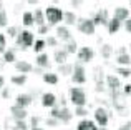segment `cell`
<instances>
[{"instance_id": "cell-32", "label": "cell", "mask_w": 131, "mask_h": 130, "mask_svg": "<svg viewBox=\"0 0 131 130\" xmlns=\"http://www.w3.org/2000/svg\"><path fill=\"white\" fill-rule=\"evenodd\" d=\"M13 130H30V125L25 120H15L13 124Z\"/></svg>"}, {"instance_id": "cell-54", "label": "cell", "mask_w": 131, "mask_h": 130, "mask_svg": "<svg viewBox=\"0 0 131 130\" xmlns=\"http://www.w3.org/2000/svg\"><path fill=\"white\" fill-rule=\"evenodd\" d=\"M0 10H3V3L2 2H0Z\"/></svg>"}, {"instance_id": "cell-36", "label": "cell", "mask_w": 131, "mask_h": 130, "mask_svg": "<svg viewBox=\"0 0 131 130\" xmlns=\"http://www.w3.org/2000/svg\"><path fill=\"white\" fill-rule=\"evenodd\" d=\"M5 49H7V39L3 33H0V53H5L7 52Z\"/></svg>"}, {"instance_id": "cell-47", "label": "cell", "mask_w": 131, "mask_h": 130, "mask_svg": "<svg viewBox=\"0 0 131 130\" xmlns=\"http://www.w3.org/2000/svg\"><path fill=\"white\" fill-rule=\"evenodd\" d=\"M123 23H125V30H126L128 33H131V17L126 20V22H123Z\"/></svg>"}, {"instance_id": "cell-34", "label": "cell", "mask_w": 131, "mask_h": 130, "mask_svg": "<svg viewBox=\"0 0 131 130\" xmlns=\"http://www.w3.org/2000/svg\"><path fill=\"white\" fill-rule=\"evenodd\" d=\"M116 73H119L121 77L128 78V77H131V68L129 67H118L116 68Z\"/></svg>"}, {"instance_id": "cell-52", "label": "cell", "mask_w": 131, "mask_h": 130, "mask_svg": "<svg viewBox=\"0 0 131 130\" xmlns=\"http://www.w3.org/2000/svg\"><path fill=\"white\" fill-rule=\"evenodd\" d=\"M118 130H131V128H129V127H128V125H126V124H125V125H121V127H119Z\"/></svg>"}, {"instance_id": "cell-7", "label": "cell", "mask_w": 131, "mask_h": 130, "mask_svg": "<svg viewBox=\"0 0 131 130\" xmlns=\"http://www.w3.org/2000/svg\"><path fill=\"white\" fill-rule=\"evenodd\" d=\"M93 23L95 25H106L108 27V23H110V13H108V10L106 8H100L98 12L95 13V17H93Z\"/></svg>"}, {"instance_id": "cell-53", "label": "cell", "mask_w": 131, "mask_h": 130, "mask_svg": "<svg viewBox=\"0 0 131 130\" xmlns=\"http://www.w3.org/2000/svg\"><path fill=\"white\" fill-rule=\"evenodd\" d=\"M98 130H108V128H106V127H100Z\"/></svg>"}, {"instance_id": "cell-15", "label": "cell", "mask_w": 131, "mask_h": 130, "mask_svg": "<svg viewBox=\"0 0 131 130\" xmlns=\"http://www.w3.org/2000/svg\"><path fill=\"white\" fill-rule=\"evenodd\" d=\"M115 18L119 22H126L129 18V10L126 7H116L115 8Z\"/></svg>"}, {"instance_id": "cell-22", "label": "cell", "mask_w": 131, "mask_h": 130, "mask_svg": "<svg viewBox=\"0 0 131 130\" xmlns=\"http://www.w3.org/2000/svg\"><path fill=\"white\" fill-rule=\"evenodd\" d=\"M63 22L67 23V25H77L78 23V18H77V15H75V12H65L63 13Z\"/></svg>"}, {"instance_id": "cell-14", "label": "cell", "mask_w": 131, "mask_h": 130, "mask_svg": "<svg viewBox=\"0 0 131 130\" xmlns=\"http://www.w3.org/2000/svg\"><path fill=\"white\" fill-rule=\"evenodd\" d=\"M57 39L63 40V42H70V40H73V37L67 27H57Z\"/></svg>"}, {"instance_id": "cell-10", "label": "cell", "mask_w": 131, "mask_h": 130, "mask_svg": "<svg viewBox=\"0 0 131 130\" xmlns=\"http://www.w3.org/2000/svg\"><path fill=\"white\" fill-rule=\"evenodd\" d=\"M15 68H17V72H20L22 75L30 73V72L35 70L33 65L30 63V62H25V60H17V62H15Z\"/></svg>"}, {"instance_id": "cell-44", "label": "cell", "mask_w": 131, "mask_h": 130, "mask_svg": "<svg viewBox=\"0 0 131 130\" xmlns=\"http://www.w3.org/2000/svg\"><path fill=\"white\" fill-rule=\"evenodd\" d=\"M48 30H50V25H42V27H38V33H40V35L48 33Z\"/></svg>"}, {"instance_id": "cell-51", "label": "cell", "mask_w": 131, "mask_h": 130, "mask_svg": "<svg viewBox=\"0 0 131 130\" xmlns=\"http://www.w3.org/2000/svg\"><path fill=\"white\" fill-rule=\"evenodd\" d=\"M33 72H35V73H43V68H40V67H37V68H35V70H33Z\"/></svg>"}, {"instance_id": "cell-55", "label": "cell", "mask_w": 131, "mask_h": 130, "mask_svg": "<svg viewBox=\"0 0 131 130\" xmlns=\"http://www.w3.org/2000/svg\"><path fill=\"white\" fill-rule=\"evenodd\" d=\"M30 130H43V128H38V127H37V128H30Z\"/></svg>"}, {"instance_id": "cell-28", "label": "cell", "mask_w": 131, "mask_h": 130, "mask_svg": "<svg viewBox=\"0 0 131 130\" xmlns=\"http://www.w3.org/2000/svg\"><path fill=\"white\" fill-rule=\"evenodd\" d=\"M103 73H105V72H103V68L100 67V65L93 68V78H95V82H96V83H98V82H103V77H105Z\"/></svg>"}, {"instance_id": "cell-18", "label": "cell", "mask_w": 131, "mask_h": 130, "mask_svg": "<svg viewBox=\"0 0 131 130\" xmlns=\"http://www.w3.org/2000/svg\"><path fill=\"white\" fill-rule=\"evenodd\" d=\"M73 115L75 114L68 107H61V110H60V122H63V124H70L71 118H73Z\"/></svg>"}, {"instance_id": "cell-21", "label": "cell", "mask_w": 131, "mask_h": 130, "mask_svg": "<svg viewBox=\"0 0 131 130\" xmlns=\"http://www.w3.org/2000/svg\"><path fill=\"white\" fill-rule=\"evenodd\" d=\"M73 68H75V65H71V63H63V65H58V73H61L63 77H67V75H73Z\"/></svg>"}, {"instance_id": "cell-33", "label": "cell", "mask_w": 131, "mask_h": 130, "mask_svg": "<svg viewBox=\"0 0 131 130\" xmlns=\"http://www.w3.org/2000/svg\"><path fill=\"white\" fill-rule=\"evenodd\" d=\"M45 45H47V40H37L35 43H33V50H35V53H38L40 55V52H42V50L45 49Z\"/></svg>"}, {"instance_id": "cell-9", "label": "cell", "mask_w": 131, "mask_h": 130, "mask_svg": "<svg viewBox=\"0 0 131 130\" xmlns=\"http://www.w3.org/2000/svg\"><path fill=\"white\" fill-rule=\"evenodd\" d=\"M42 105L47 108H53L57 107V95L51 94V92H47V94L42 95Z\"/></svg>"}, {"instance_id": "cell-25", "label": "cell", "mask_w": 131, "mask_h": 130, "mask_svg": "<svg viewBox=\"0 0 131 130\" xmlns=\"http://www.w3.org/2000/svg\"><path fill=\"white\" fill-rule=\"evenodd\" d=\"M119 29H121V22H119V20H116L115 17H113V18H110V23H108V32L113 35V33H116Z\"/></svg>"}, {"instance_id": "cell-24", "label": "cell", "mask_w": 131, "mask_h": 130, "mask_svg": "<svg viewBox=\"0 0 131 130\" xmlns=\"http://www.w3.org/2000/svg\"><path fill=\"white\" fill-rule=\"evenodd\" d=\"M116 63L119 67H129L131 65V55L125 53V55H116Z\"/></svg>"}, {"instance_id": "cell-56", "label": "cell", "mask_w": 131, "mask_h": 130, "mask_svg": "<svg viewBox=\"0 0 131 130\" xmlns=\"http://www.w3.org/2000/svg\"><path fill=\"white\" fill-rule=\"evenodd\" d=\"M129 50H131V43H129Z\"/></svg>"}, {"instance_id": "cell-50", "label": "cell", "mask_w": 131, "mask_h": 130, "mask_svg": "<svg viewBox=\"0 0 131 130\" xmlns=\"http://www.w3.org/2000/svg\"><path fill=\"white\" fill-rule=\"evenodd\" d=\"M3 85H5V78L3 75H0V88H3Z\"/></svg>"}, {"instance_id": "cell-31", "label": "cell", "mask_w": 131, "mask_h": 130, "mask_svg": "<svg viewBox=\"0 0 131 130\" xmlns=\"http://www.w3.org/2000/svg\"><path fill=\"white\" fill-rule=\"evenodd\" d=\"M77 40H70V42H67V45L63 47L65 50H67V53H77Z\"/></svg>"}, {"instance_id": "cell-4", "label": "cell", "mask_w": 131, "mask_h": 130, "mask_svg": "<svg viewBox=\"0 0 131 130\" xmlns=\"http://www.w3.org/2000/svg\"><path fill=\"white\" fill-rule=\"evenodd\" d=\"M77 29L80 30L81 33H85V35H93V33H96V25L93 23L91 18H78Z\"/></svg>"}, {"instance_id": "cell-3", "label": "cell", "mask_w": 131, "mask_h": 130, "mask_svg": "<svg viewBox=\"0 0 131 130\" xmlns=\"http://www.w3.org/2000/svg\"><path fill=\"white\" fill-rule=\"evenodd\" d=\"M33 43H35V39H33V33L30 32V30H22V32L18 33V37H17V45L22 50L32 47Z\"/></svg>"}, {"instance_id": "cell-38", "label": "cell", "mask_w": 131, "mask_h": 130, "mask_svg": "<svg viewBox=\"0 0 131 130\" xmlns=\"http://www.w3.org/2000/svg\"><path fill=\"white\" fill-rule=\"evenodd\" d=\"M60 110H61V108H58V107L50 108V117H51V118H57V120H60Z\"/></svg>"}, {"instance_id": "cell-45", "label": "cell", "mask_w": 131, "mask_h": 130, "mask_svg": "<svg viewBox=\"0 0 131 130\" xmlns=\"http://www.w3.org/2000/svg\"><path fill=\"white\" fill-rule=\"evenodd\" d=\"M123 94L128 97V95H131V83H126L125 87H123Z\"/></svg>"}, {"instance_id": "cell-29", "label": "cell", "mask_w": 131, "mask_h": 130, "mask_svg": "<svg viewBox=\"0 0 131 130\" xmlns=\"http://www.w3.org/2000/svg\"><path fill=\"white\" fill-rule=\"evenodd\" d=\"M10 82H12L13 85H25V82H27V75H13L12 78H10Z\"/></svg>"}, {"instance_id": "cell-19", "label": "cell", "mask_w": 131, "mask_h": 130, "mask_svg": "<svg viewBox=\"0 0 131 130\" xmlns=\"http://www.w3.org/2000/svg\"><path fill=\"white\" fill-rule=\"evenodd\" d=\"M37 67L40 68H50V60H48V55L47 53H40V55H37Z\"/></svg>"}, {"instance_id": "cell-16", "label": "cell", "mask_w": 131, "mask_h": 130, "mask_svg": "<svg viewBox=\"0 0 131 130\" xmlns=\"http://www.w3.org/2000/svg\"><path fill=\"white\" fill-rule=\"evenodd\" d=\"M100 127L96 125V122L90 120V118H83L80 124L77 125V130H98Z\"/></svg>"}, {"instance_id": "cell-40", "label": "cell", "mask_w": 131, "mask_h": 130, "mask_svg": "<svg viewBox=\"0 0 131 130\" xmlns=\"http://www.w3.org/2000/svg\"><path fill=\"white\" fill-rule=\"evenodd\" d=\"M40 124V117H37V115H33L32 118H30V128H37Z\"/></svg>"}, {"instance_id": "cell-12", "label": "cell", "mask_w": 131, "mask_h": 130, "mask_svg": "<svg viewBox=\"0 0 131 130\" xmlns=\"http://www.w3.org/2000/svg\"><path fill=\"white\" fill-rule=\"evenodd\" d=\"M106 87L110 88V92H113V90H119V87H121V83H119V78L116 77V75H113V73H110V75H106Z\"/></svg>"}, {"instance_id": "cell-6", "label": "cell", "mask_w": 131, "mask_h": 130, "mask_svg": "<svg viewBox=\"0 0 131 130\" xmlns=\"http://www.w3.org/2000/svg\"><path fill=\"white\" fill-rule=\"evenodd\" d=\"M110 110L108 108H105V107H98L95 110V122H96V125L98 127H106L108 125V122H110Z\"/></svg>"}, {"instance_id": "cell-5", "label": "cell", "mask_w": 131, "mask_h": 130, "mask_svg": "<svg viewBox=\"0 0 131 130\" xmlns=\"http://www.w3.org/2000/svg\"><path fill=\"white\" fill-rule=\"evenodd\" d=\"M75 68H73V75H71V80H73V83H85L86 82V70H85L83 63L81 62H77L73 63Z\"/></svg>"}, {"instance_id": "cell-20", "label": "cell", "mask_w": 131, "mask_h": 130, "mask_svg": "<svg viewBox=\"0 0 131 130\" xmlns=\"http://www.w3.org/2000/svg\"><path fill=\"white\" fill-rule=\"evenodd\" d=\"M33 18H35V23H37L38 27H42V25H47V23H45L47 17H45V12H43V10L37 8L35 12H33Z\"/></svg>"}, {"instance_id": "cell-11", "label": "cell", "mask_w": 131, "mask_h": 130, "mask_svg": "<svg viewBox=\"0 0 131 130\" xmlns=\"http://www.w3.org/2000/svg\"><path fill=\"white\" fill-rule=\"evenodd\" d=\"M32 102H33V98H32L30 94H20V95H17V98H15V105L17 107H22V108L28 107Z\"/></svg>"}, {"instance_id": "cell-8", "label": "cell", "mask_w": 131, "mask_h": 130, "mask_svg": "<svg viewBox=\"0 0 131 130\" xmlns=\"http://www.w3.org/2000/svg\"><path fill=\"white\" fill-rule=\"evenodd\" d=\"M77 55H78V60H80L81 63H86V62H91L93 60L95 52H93V49H90V47H81V49H78Z\"/></svg>"}, {"instance_id": "cell-41", "label": "cell", "mask_w": 131, "mask_h": 130, "mask_svg": "<svg viewBox=\"0 0 131 130\" xmlns=\"http://www.w3.org/2000/svg\"><path fill=\"white\" fill-rule=\"evenodd\" d=\"M95 90L98 92V94H103V92L106 90V82H98L96 87H95Z\"/></svg>"}, {"instance_id": "cell-48", "label": "cell", "mask_w": 131, "mask_h": 130, "mask_svg": "<svg viewBox=\"0 0 131 130\" xmlns=\"http://www.w3.org/2000/svg\"><path fill=\"white\" fill-rule=\"evenodd\" d=\"M125 53H128V49H126V47H119L118 49V55H125Z\"/></svg>"}, {"instance_id": "cell-49", "label": "cell", "mask_w": 131, "mask_h": 130, "mask_svg": "<svg viewBox=\"0 0 131 130\" xmlns=\"http://www.w3.org/2000/svg\"><path fill=\"white\" fill-rule=\"evenodd\" d=\"M70 5H71V7H77V8H78V7L81 5V2H80V0H73V2H70Z\"/></svg>"}, {"instance_id": "cell-37", "label": "cell", "mask_w": 131, "mask_h": 130, "mask_svg": "<svg viewBox=\"0 0 131 130\" xmlns=\"http://www.w3.org/2000/svg\"><path fill=\"white\" fill-rule=\"evenodd\" d=\"M7 33H8L10 37H18V27H15V25H12V27H8L7 29Z\"/></svg>"}, {"instance_id": "cell-2", "label": "cell", "mask_w": 131, "mask_h": 130, "mask_svg": "<svg viewBox=\"0 0 131 130\" xmlns=\"http://www.w3.org/2000/svg\"><path fill=\"white\" fill-rule=\"evenodd\" d=\"M70 100L75 107H85L86 105V94L80 87H71L70 88Z\"/></svg>"}, {"instance_id": "cell-39", "label": "cell", "mask_w": 131, "mask_h": 130, "mask_svg": "<svg viewBox=\"0 0 131 130\" xmlns=\"http://www.w3.org/2000/svg\"><path fill=\"white\" fill-rule=\"evenodd\" d=\"M8 18H7V12L5 10H0V27H5Z\"/></svg>"}, {"instance_id": "cell-35", "label": "cell", "mask_w": 131, "mask_h": 130, "mask_svg": "<svg viewBox=\"0 0 131 130\" xmlns=\"http://www.w3.org/2000/svg\"><path fill=\"white\" fill-rule=\"evenodd\" d=\"M77 117H86L88 115V110L85 107H75V112H73Z\"/></svg>"}, {"instance_id": "cell-43", "label": "cell", "mask_w": 131, "mask_h": 130, "mask_svg": "<svg viewBox=\"0 0 131 130\" xmlns=\"http://www.w3.org/2000/svg\"><path fill=\"white\" fill-rule=\"evenodd\" d=\"M47 45L57 47V45H58V39H57V37H48V39H47Z\"/></svg>"}, {"instance_id": "cell-30", "label": "cell", "mask_w": 131, "mask_h": 130, "mask_svg": "<svg viewBox=\"0 0 131 130\" xmlns=\"http://www.w3.org/2000/svg\"><path fill=\"white\" fill-rule=\"evenodd\" d=\"M3 62H5V63H12V62H15V49L7 50V52L3 53Z\"/></svg>"}, {"instance_id": "cell-27", "label": "cell", "mask_w": 131, "mask_h": 130, "mask_svg": "<svg viewBox=\"0 0 131 130\" xmlns=\"http://www.w3.org/2000/svg\"><path fill=\"white\" fill-rule=\"evenodd\" d=\"M22 22H23V25H27V27L33 25V23H35V18H33V12H25V13H23Z\"/></svg>"}, {"instance_id": "cell-17", "label": "cell", "mask_w": 131, "mask_h": 130, "mask_svg": "<svg viewBox=\"0 0 131 130\" xmlns=\"http://www.w3.org/2000/svg\"><path fill=\"white\" fill-rule=\"evenodd\" d=\"M53 59H55V62H57L58 65L67 63V60H68V53H67V50H65V49H58V50H55Z\"/></svg>"}, {"instance_id": "cell-42", "label": "cell", "mask_w": 131, "mask_h": 130, "mask_svg": "<svg viewBox=\"0 0 131 130\" xmlns=\"http://www.w3.org/2000/svg\"><path fill=\"white\" fill-rule=\"evenodd\" d=\"M58 122H60V120H57V118H51V117H48L47 120H45V124H47V127H57V125H58Z\"/></svg>"}, {"instance_id": "cell-1", "label": "cell", "mask_w": 131, "mask_h": 130, "mask_svg": "<svg viewBox=\"0 0 131 130\" xmlns=\"http://www.w3.org/2000/svg\"><path fill=\"white\" fill-rule=\"evenodd\" d=\"M63 10L60 8V7H55V5H50L47 7V10H45V17H47V22L48 25H57V23H60L61 20H63Z\"/></svg>"}, {"instance_id": "cell-13", "label": "cell", "mask_w": 131, "mask_h": 130, "mask_svg": "<svg viewBox=\"0 0 131 130\" xmlns=\"http://www.w3.org/2000/svg\"><path fill=\"white\" fill-rule=\"evenodd\" d=\"M10 115H12L15 120H25L27 118V110L25 108H22V107H17V105H12L10 107Z\"/></svg>"}, {"instance_id": "cell-23", "label": "cell", "mask_w": 131, "mask_h": 130, "mask_svg": "<svg viewBox=\"0 0 131 130\" xmlns=\"http://www.w3.org/2000/svg\"><path fill=\"white\" fill-rule=\"evenodd\" d=\"M100 53H101V57H103L105 60L111 59V55H113V47L110 45V43H103L101 49H100Z\"/></svg>"}, {"instance_id": "cell-26", "label": "cell", "mask_w": 131, "mask_h": 130, "mask_svg": "<svg viewBox=\"0 0 131 130\" xmlns=\"http://www.w3.org/2000/svg\"><path fill=\"white\" fill-rule=\"evenodd\" d=\"M43 82L45 83H51V85H57L58 83V75L57 73H43Z\"/></svg>"}, {"instance_id": "cell-46", "label": "cell", "mask_w": 131, "mask_h": 130, "mask_svg": "<svg viewBox=\"0 0 131 130\" xmlns=\"http://www.w3.org/2000/svg\"><path fill=\"white\" fill-rule=\"evenodd\" d=\"M2 97H3V98H8V97H10V88H8V87H3V88H2Z\"/></svg>"}]
</instances>
